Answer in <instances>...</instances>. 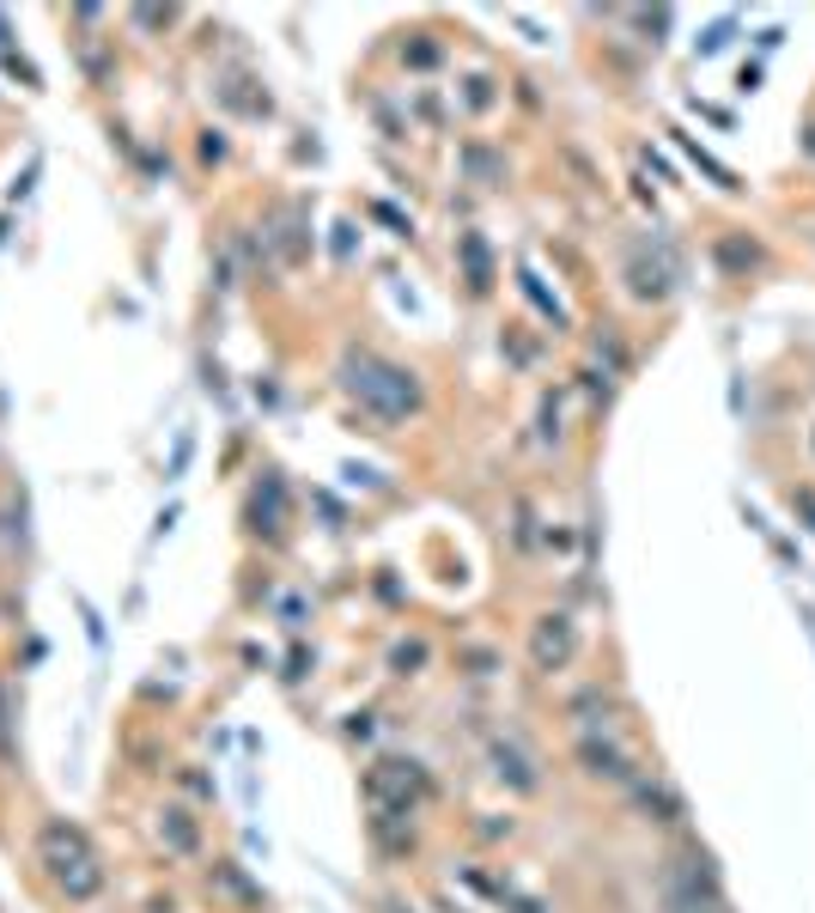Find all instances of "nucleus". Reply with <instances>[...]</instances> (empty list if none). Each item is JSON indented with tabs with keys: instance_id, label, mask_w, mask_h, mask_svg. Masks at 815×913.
<instances>
[{
	"instance_id": "nucleus-1",
	"label": "nucleus",
	"mask_w": 815,
	"mask_h": 913,
	"mask_svg": "<svg viewBox=\"0 0 815 913\" xmlns=\"http://www.w3.org/2000/svg\"><path fill=\"white\" fill-rule=\"evenodd\" d=\"M341 384L354 390L371 415H384V420H408V415L420 408L415 372H402V366H390V359H378V354H347V366H341Z\"/></svg>"
},
{
	"instance_id": "nucleus-2",
	"label": "nucleus",
	"mask_w": 815,
	"mask_h": 913,
	"mask_svg": "<svg viewBox=\"0 0 815 913\" xmlns=\"http://www.w3.org/2000/svg\"><path fill=\"white\" fill-rule=\"evenodd\" d=\"M37 859L67 889V901H92L104 889V865H98L92 840L79 835V828H67V822H49L43 835H37Z\"/></svg>"
},
{
	"instance_id": "nucleus-3",
	"label": "nucleus",
	"mask_w": 815,
	"mask_h": 913,
	"mask_svg": "<svg viewBox=\"0 0 815 913\" xmlns=\"http://www.w3.org/2000/svg\"><path fill=\"white\" fill-rule=\"evenodd\" d=\"M663 908L670 913H718V883L706 859H670L663 865Z\"/></svg>"
},
{
	"instance_id": "nucleus-4",
	"label": "nucleus",
	"mask_w": 815,
	"mask_h": 913,
	"mask_svg": "<svg viewBox=\"0 0 815 913\" xmlns=\"http://www.w3.org/2000/svg\"><path fill=\"white\" fill-rule=\"evenodd\" d=\"M420 791H426V774H420L415 761H378L366 774V798L384 816H408V804H415Z\"/></svg>"
},
{
	"instance_id": "nucleus-5",
	"label": "nucleus",
	"mask_w": 815,
	"mask_h": 913,
	"mask_svg": "<svg viewBox=\"0 0 815 913\" xmlns=\"http://www.w3.org/2000/svg\"><path fill=\"white\" fill-rule=\"evenodd\" d=\"M572 646H578L572 616H542L536 634H530V664H536V670H560L572 658Z\"/></svg>"
},
{
	"instance_id": "nucleus-6",
	"label": "nucleus",
	"mask_w": 815,
	"mask_h": 913,
	"mask_svg": "<svg viewBox=\"0 0 815 913\" xmlns=\"http://www.w3.org/2000/svg\"><path fill=\"white\" fill-rule=\"evenodd\" d=\"M578 761H585V774H597V779H627V761H621V749L597 744V737H585V744H578Z\"/></svg>"
},
{
	"instance_id": "nucleus-7",
	"label": "nucleus",
	"mask_w": 815,
	"mask_h": 913,
	"mask_svg": "<svg viewBox=\"0 0 815 913\" xmlns=\"http://www.w3.org/2000/svg\"><path fill=\"white\" fill-rule=\"evenodd\" d=\"M493 761H499V779H511L518 791H530V786H536V774L523 768V756H518V749H506V744H499V749H493Z\"/></svg>"
},
{
	"instance_id": "nucleus-8",
	"label": "nucleus",
	"mask_w": 815,
	"mask_h": 913,
	"mask_svg": "<svg viewBox=\"0 0 815 913\" xmlns=\"http://www.w3.org/2000/svg\"><path fill=\"white\" fill-rule=\"evenodd\" d=\"M158 828L170 835V847H177V852H195V828L183 822V810H165V822H158Z\"/></svg>"
},
{
	"instance_id": "nucleus-9",
	"label": "nucleus",
	"mask_w": 815,
	"mask_h": 913,
	"mask_svg": "<svg viewBox=\"0 0 815 913\" xmlns=\"http://www.w3.org/2000/svg\"><path fill=\"white\" fill-rule=\"evenodd\" d=\"M0 761H13V737H7V700H0Z\"/></svg>"
}]
</instances>
